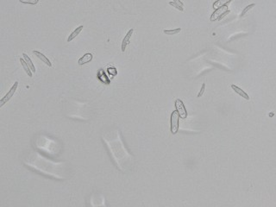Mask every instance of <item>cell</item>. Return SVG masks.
Instances as JSON below:
<instances>
[{
    "instance_id": "6da1fadb",
    "label": "cell",
    "mask_w": 276,
    "mask_h": 207,
    "mask_svg": "<svg viewBox=\"0 0 276 207\" xmlns=\"http://www.w3.org/2000/svg\"><path fill=\"white\" fill-rule=\"evenodd\" d=\"M179 115L177 110L173 111L171 114V119H170V123H171V132L172 134H176L179 130Z\"/></svg>"
},
{
    "instance_id": "7a4b0ae2",
    "label": "cell",
    "mask_w": 276,
    "mask_h": 207,
    "mask_svg": "<svg viewBox=\"0 0 276 207\" xmlns=\"http://www.w3.org/2000/svg\"><path fill=\"white\" fill-rule=\"evenodd\" d=\"M228 13H230V10H228L227 5L222 6V7L218 8L217 10H215V11L212 13V15H211V22H214V21L219 20L222 17H224V15H226Z\"/></svg>"
},
{
    "instance_id": "3957f363",
    "label": "cell",
    "mask_w": 276,
    "mask_h": 207,
    "mask_svg": "<svg viewBox=\"0 0 276 207\" xmlns=\"http://www.w3.org/2000/svg\"><path fill=\"white\" fill-rule=\"evenodd\" d=\"M17 86H18V82L17 81H16L15 83H14V85L11 86V88L10 89V91L7 92V94L3 98V99L0 100V107H2L5 103H7L9 100H10L12 97H13V95H14V93L16 92V91H17Z\"/></svg>"
},
{
    "instance_id": "277c9868",
    "label": "cell",
    "mask_w": 276,
    "mask_h": 207,
    "mask_svg": "<svg viewBox=\"0 0 276 207\" xmlns=\"http://www.w3.org/2000/svg\"><path fill=\"white\" fill-rule=\"evenodd\" d=\"M175 108H176V110L179 115V118L183 119L187 118V111L186 110V107H185L183 102L180 99H178L175 100Z\"/></svg>"
},
{
    "instance_id": "5b68a950",
    "label": "cell",
    "mask_w": 276,
    "mask_h": 207,
    "mask_svg": "<svg viewBox=\"0 0 276 207\" xmlns=\"http://www.w3.org/2000/svg\"><path fill=\"white\" fill-rule=\"evenodd\" d=\"M133 32H134V30H133V29L129 30L128 33L126 34V36H124V38L123 40V42H122V51H123V52L125 51L126 47L128 46V44L129 43V41H130V38H131L132 35H133Z\"/></svg>"
},
{
    "instance_id": "8992f818",
    "label": "cell",
    "mask_w": 276,
    "mask_h": 207,
    "mask_svg": "<svg viewBox=\"0 0 276 207\" xmlns=\"http://www.w3.org/2000/svg\"><path fill=\"white\" fill-rule=\"evenodd\" d=\"M33 54H36V56H37V57H38L41 60H42V61H43V62L47 65V66H49V68L52 67V63L50 62L49 60L48 59V58H47V57L43 54H41V52H39V51H36V50H34V51H33Z\"/></svg>"
},
{
    "instance_id": "52a82bcc",
    "label": "cell",
    "mask_w": 276,
    "mask_h": 207,
    "mask_svg": "<svg viewBox=\"0 0 276 207\" xmlns=\"http://www.w3.org/2000/svg\"><path fill=\"white\" fill-rule=\"evenodd\" d=\"M92 60V54L91 53H86L79 60L78 62H79V66H82V65H85V64L90 62Z\"/></svg>"
},
{
    "instance_id": "ba28073f",
    "label": "cell",
    "mask_w": 276,
    "mask_h": 207,
    "mask_svg": "<svg viewBox=\"0 0 276 207\" xmlns=\"http://www.w3.org/2000/svg\"><path fill=\"white\" fill-rule=\"evenodd\" d=\"M231 88L233 89L236 92H237V94H239L241 97H243V99H247V100H248L249 99V97H248V95L247 94L246 92L243 91V90H242L241 88H239L238 86H235V85H231Z\"/></svg>"
},
{
    "instance_id": "9c48e42d",
    "label": "cell",
    "mask_w": 276,
    "mask_h": 207,
    "mask_svg": "<svg viewBox=\"0 0 276 207\" xmlns=\"http://www.w3.org/2000/svg\"><path fill=\"white\" fill-rule=\"evenodd\" d=\"M20 62H21V64H22V66H23V68L24 69V71L26 72V73L30 76V77H32V70L30 69V66L28 65V63L26 62V60L24 59H23V58H20Z\"/></svg>"
},
{
    "instance_id": "30bf717a",
    "label": "cell",
    "mask_w": 276,
    "mask_h": 207,
    "mask_svg": "<svg viewBox=\"0 0 276 207\" xmlns=\"http://www.w3.org/2000/svg\"><path fill=\"white\" fill-rule=\"evenodd\" d=\"M83 28H84V27H83V25H80V26H79L78 28H76V30H74L73 32H72V33L69 35L68 38V41H71L72 40L74 39V38H75L78 35H79V33L81 32V30H83Z\"/></svg>"
},
{
    "instance_id": "8fae6325",
    "label": "cell",
    "mask_w": 276,
    "mask_h": 207,
    "mask_svg": "<svg viewBox=\"0 0 276 207\" xmlns=\"http://www.w3.org/2000/svg\"><path fill=\"white\" fill-rule=\"evenodd\" d=\"M231 0H216V2L213 4V8L215 10H217L218 8L222 7V6H224L227 5Z\"/></svg>"
},
{
    "instance_id": "7c38bea8",
    "label": "cell",
    "mask_w": 276,
    "mask_h": 207,
    "mask_svg": "<svg viewBox=\"0 0 276 207\" xmlns=\"http://www.w3.org/2000/svg\"><path fill=\"white\" fill-rule=\"evenodd\" d=\"M23 59L26 60V62H27L28 65L30 66V69L32 70V72H33V73H36V68H35V66H34V64H33V62H32V60H30V57H29L25 53H23Z\"/></svg>"
},
{
    "instance_id": "4fadbf2b",
    "label": "cell",
    "mask_w": 276,
    "mask_h": 207,
    "mask_svg": "<svg viewBox=\"0 0 276 207\" xmlns=\"http://www.w3.org/2000/svg\"><path fill=\"white\" fill-rule=\"evenodd\" d=\"M181 31L180 28H177V29H174V30H164V33L166 35H176L178 33H179Z\"/></svg>"
},
{
    "instance_id": "5bb4252c",
    "label": "cell",
    "mask_w": 276,
    "mask_h": 207,
    "mask_svg": "<svg viewBox=\"0 0 276 207\" xmlns=\"http://www.w3.org/2000/svg\"><path fill=\"white\" fill-rule=\"evenodd\" d=\"M255 4H249V5H248L246 8L244 9V10H243V12H242V14H241V17H244L245 15H246V13L249 10H251L253 7H255Z\"/></svg>"
},
{
    "instance_id": "9a60e30c",
    "label": "cell",
    "mask_w": 276,
    "mask_h": 207,
    "mask_svg": "<svg viewBox=\"0 0 276 207\" xmlns=\"http://www.w3.org/2000/svg\"><path fill=\"white\" fill-rule=\"evenodd\" d=\"M23 4H36L39 0H19Z\"/></svg>"
},
{
    "instance_id": "2e32d148",
    "label": "cell",
    "mask_w": 276,
    "mask_h": 207,
    "mask_svg": "<svg viewBox=\"0 0 276 207\" xmlns=\"http://www.w3.org/2000/svg\"><path fill=\"white\" fill-rule=\"evenodd\" d=\"M169 4H170V5H172V6H174V8H176L177 10H180V11H183V10H184V8L180 7L179 5H178L177 4H175L174 2H170V3H169Z\"/></svg>"
},
{
    "instance_id": "e0dca14e",
    "label": "cell",
    "mask_w": 276,
    "mask_h": 207,
    "mask_svg": "<svg viewBox=\"0 0 276 207\" xmlns=\"http://www.w3.org/2000/svg\"><path fill=\"white\" fill-rule=\"evenodd\" d=\"M205 90H206V84L204 83L203 85H202V87L200 89V92H199V93L198 94V98H200L202 95H203V93H204V92H205Z\"/></svg>"
},
{
    "instance_id": "ac0fdd59",
    "label": "cell",
    "mask_w": 276,
    "mask_h": 207,
    "mask_svg": "<svg viewBox=\"0 0 276 207\" xmlns=\"http://www.w3.org/2000/svg\"><path fill=\"white\" fill-rule=\"evenodd\" d=\"M173 2H174L175 4H177L178 5H179L180 7L184 8V4H183L180 0H173Z\"/></svg>"
}]
</instances>
